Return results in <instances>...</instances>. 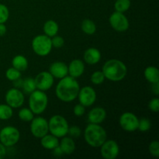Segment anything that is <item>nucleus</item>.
<instances>
[{
    "label": "nucleus",
    "instance_id": "obj_35",
    "mask_svg": "<svg viewBox=\"0 0 159 159\" xmlns=\"http://www.w3.org/2000/svg\"><path fill=\"white\" fill-rule=\"evenodd\" d=\"M68 134H69L72 138H78L82 134V130H81L80 127L78 126H71V127H68Z\"/></svg>",
    "mask_w": 159,
    "mask_h": 159
},
{
    "label": "nucleus",
    "instance_id": "obj_7",
    "mask_svg": "<svg viewBox=\"0 0 159 159\" xmlns=\"http://www.w3.org/2000/svg\"><path fill=\"white\" fill-rule=\"evenodd\" d=\"M20 138V131L12 126L5 127L0 130V142L5 147H12L18 143Z\"/></svg>",
    "mask_w": 159,
    "mask_h": 159
},
{
    "label": "nucleus",
    "instance_id": "obj_12",
    "mask_svg": "<svg viewBox=\"0 0 159 159\" xmlns=\"http://www.w3.org/2000/svg\"><path fill=\"white\" fill-rule=\"evenodd\" d=\"M6 102L12 108H19L24 102V96L19 89H10L6 94Z\"/></svg>",
    "mask_w": 159,
    "mask_h": 159
},
{
    "label": "nucleus",
    "instance_id": "obj_16",
    "mask_svg": "<svg viewBox=\"0 0 159 159\" xmlns=\"http://www.w3.org/2000/svg\"><path fill=\"white\" fill-rule=\"evenodd\" d=\"M68 74L71 77L75 79L80 77L85 71L84 62L79 59H75L70 62L69 65L68 66Z\"/></svg>",
    "mask_w": 159,
    "mask_h": 159
},
{
    "label": "nucleus",
    "instance_id": "obj_28",
    "mask_svg": "<svg viewBox=\"0 0 159 159\" xmlns=\"http://www.w3.org/2000/svg\"><path fill=\"white\" fill-rule=\"evenodd\" d=\"M34 113L31 111L30 109L23 108L19 111L18 116L21 120L24 122H30L34 118Z\"/></svg>",
    "mask_w": 159,
    "mask_h": 159
},
{
    "label": "nucleus",
    "instance_id": "obj_38",
    "mask_svg": "<svg viewBox=\"0 0 159 159\" xmlns=\"http://www.w3.org/2000/svg\"><path fill=\"white\" fill-rule=\"evenodd\" d=\"M12 82H13L14 88H16V89L22 88V85H23V79L19 78V79H16V80L12 81Z\"/></svg>",
    "mask_w": 159,
    "mask_h": 159
},
{
    "label": "nucleus",
    "instance_id": "obj_22",
    "mask_svg": "<svg viewBox=\"0 0 159 159\" xmlns=\"http://www.w3.org/2000/svg\"><path fill=\"white\" fill-rule=\"evenodd\" d=\"M144 78L150 83H157L159 82V71L156 67L149 66L144 70Z\"/></svg>",
    "mask_w": 159,
    "mask_h": 159
},
{
    "label": "nucleus",
    "instance_id": "obj_23",
    "mask_svg": "<svg viewBox=\"0 0 159 159\" xmlns=\"http://www.w3.org/2000/svg\"><path fill=\"white\" fill-rule=\"evenodd\" d=\"M12 67L16 68L20 71H24L28 68V61L24 56L16 55L12 61Z\"/></svg>",
    "mask_w": 159,
    "mask_h": 159
},
{
    "label": "nucleus",
    "instance_id": "obj_36",
    "mask_svg": "<svg viewBox=\"0 0 159 159\" xmlns=\"http://www.w3.org/2000/svg\"><path fill=\"white\" fill-rule=\"evenodd\" d=\"M148 107L152 112L158 113L159 111V99L158 98H154L149 102Z\"/></svg>",
    "mask_w": 159,
    "mask_h": 159
},
{
    "label": "nucleus",
    "instance_id": "obj_5",
    "mask_svg": "<svg viewBox=\"0 0 159 159\" xmlns=\"http://www.w3.org/2000/svg\"><path fill=\"white\" fill-rule=\"evenodd\" d=\"M48 127L51 134L59 138L66 136L69 125L64 116L54 115L48 121Z\"/></svg>",
    "mask_w": 159,
    "mask_h": 159
},
{
    "label": "nucleus",
    "instance_id": "obj_29",
    "mask_svg": "<svg viewBox=\"0 0 159 159\" xmlns=\"http://www.w3.org/2000/svg\"><path fill=\"white\" fill-rule=\"evenodd\" d=\"M105 76H104L103 73L101 71H96L92 74L90 80L95 85H101L102 82L105 80Z\"/></svg>",
    "mask_w": 159,
    "mask_h": 159
},
{
    "label": "nucleus",
    "instance_id": "obj_34",
    "mask_svg": "<svg viewBox=\"0 0 159 159\" xmlns=\"http://www.w3.org/2000/svg\"><path fill=\"white\" fill-rule=\"evenodd\" d=\"M51 43H52L53 48H61L65 44V40L61 36L55 35L54 37H51Z\"/></svg>",
    "mask_w": 159,
    "mask_h": 159
},
{
    "label": "nucleus",
    "instance_id": "obj_2",
    "mask_svg": "<svg viewBox=\"0 0 159 159\" xmlns=\"http://www.w3.org/2000/svg\"><path fill=\"white\" fill-rule=\"evenodd\" d=\"M102 73L106 79L112 82H120L127 75V68L124 62L118 59H110L104 64Z\"/></svg>",
    "mask_w": 159,
    "mask_h": 159
},
{
    "label": "nucleus",
    "instance_id": "obj_19",
    "mask_svg": "<svg viewBox=\"0 0 159 159\" xmlns=\"http://www.w3.org/2000/svg\"><path fill=\"white\" fill-rule=\"evenodd\" d=\"M40 139H41L40 144H41L42 147L43 148L47 149V150H53L57 146L59 145L58 138L54 136L53 134H47L46 135H44Z\"/></svg>",
    "mask_w": 159,
    "mask_h": 159
},
{
    "label": "nucleus",
    "instance_id": "obj_1",
    "mask_svg": "<svg viewBox=\"0 0 159 159\" xmlns=\"http://www.w3.org/2000/svg\"><path fill=\"white\" fill-rule=\"evenodd\" d=\"M80 86L76 79L71 76H65L61 79L55 89L57 99L62 102H69L78 97Z\"/></svg>",
    "mask_w": 159,
    "mask_h": 159
},
{
    "label": "nucleus",
    "instance_id": "obj_37",
    "mask_svg": "<svg viewBox=\"0 0 159 159\" xmlns=\"http://www.w3.org/2000/svg\"><path fill=\"white\" fill-rule=\"evenodd\" d=\"M73 112H74V114L76 116H83L84 113L85 112V107L83 105H82L81 103L77 104V105L75 106L74 109H73Z\"/></svg>",
    "mask_w": 159,
    "mask_h": 159
},
{
    "label": "nucleus",
    "instance_id": "obj_14",
    "mask_svg": "<svg viewBox=\"0 0 159 159\" xmlns=\"http://www.w3.org/2000/svg\"><path fill=\"white\" fill-rule=\"evenodd\" d=\"M34 81L37 89L41 91L50 89L53 86L54 82L53 75L48 71H42L39 73L34 79Z\"/></svg>",
    "mask_w": 159,
    "mask_h": 159
},
{
    "label": "nucleus",
    "instance_id": "obj_42",
    "mask_svg": "<svg viewBox=\"0 0 159 159\" xmlns=\"http://www.w3.org/2000/svg\"><path fill=\"white\" fill-rule=\"evenodd\" d=\"M152 92L155 93V95L158 96L159 94V82L152 84Z\"/></svg>",
    "mask_w": 159,
    "mask_h": 159
},
{
    "label": "nucleus",
    "instance_id": "obj_11",
    "mask_svg": "<svg viewBox=\"0 0 159 159\" xmlns=\"http://www.w3.org/2000/svg\"><path fill=\"white\" fill-rule=\"evenodd\" d=\"M101 155L105 159H115L120 153V148L117 143L113 140H106L100 146Z\"/></svg>",
    "mask_w": 159,
    "mask_h": 159
},
{
    "label": "nucleus",
    "instance_id": "obj_33",
    "mask_svg": "<svg viewBox=\"0 0 159 159\" xmlns=\"http://www.w3.org/2000/svg\"><path fill=\"white\" fill-rule=\"evenodd\" d=\"M149 152H150L151 155L152 156L155 157V158H158L159 157V143L158 141H154L152 142H151V144H149Z\"/></svg>",
    "mask_w": 159,
    "mask_h": 159
},
{
    "label": "nucleus",
    "instance_id": "obj_17",
    "mask_svg": "<svg viewBox=\"0 0 159 159\" xmlns=\"http://www.w3.org/2000/svg\"><path fill=\"white\" fill-rule=\"evenodd\" d=\"M107 117V112L102 107H96L90 110L88 115V120L91 124H100Z\"/></svg>",
    "mask_w": 159,
    "mask_h": 159
},
{
    "label": "nucleus",
    "instance_id": "obj_31",
    "mask_svg": "<svg viewBox=\"0 0 159 159\" xmlns=\"http://www.w3.org/2000/svg\"><path fill=\"white\" fill-rule=\"evenodd\" d=\"M151 127H152V124H151V121L148 119H147V118H141V120H139L138 130H139L140 131H148V130H150Z\"/></svg>",
    "mask_w": 159,
    "mask_h": 159
},
{
    "label": "nucleus",
    "instance_id": "obj_15",
    "mask_svg": "<svg viewBox=\"0 0 159 159\" xmlns=\"http://www.w3.org/2000/svg\"><path fill=\"white\" fill-rule=\"evenodd\" d=\"M49 72L56 79H62L68 75V65L61 61L54 62L51 64L49 68Z\"/></svg>",
    "mask_w": 159,
    "mask_h": 159
},
{
    "label": "nucleus",
    "instance_id": "obj_6",
    "mask_svg": "<svg viewBox=\"0 0 159 159\" xmlns=\"http://www.w3.org/2000/svg\"><path fill=\"white\" fill-rule=\"evenodd\" d=\"M51 38L45 34L37 35L32 40V49L37 55L45 57L52 50Z\"/></svg>",
    "mask_w": 159,
    "mask_h": 159
},
{
    "label": "nucleus",
    "instance_id": "obj_32",
    "mask_svg": "<svg viewBox=\"0 0 159 159\" xmlns=\"http://www.w3.org/2000/svg\"><path fill=\"white\" fill-rule=\"evenodd\" d=\"M9 17V11L7 6L0 4V23H5Z\"/></svg>",
    "mask_w": 159,
    "mask_h": 159
},
{
    "label": "nucleus",
    "instance_id": "obj_40",
    "mask_svg": "<svg viewBox=\"0 0 159 159\" xmlns=\"http://www.w3.org/2000/svg\"><path fill=\"white\" fill-rule=\"evenodd\" d=\"M54 150V155H55V156H61L62 155H64L63 152H62L61 148H60V146H57V147L53 149Z\"/></svg>",
    "mask_w": 159,
    "mask_h": 159
},
{
    "label": "nucleus",
    "instance_id": "obj_13",
    "mask_svg": "<svg viewBox=\"0 0 159 159\" xmlns=\"http://www.w3.org/2000/svg\"><path fill=\"white\" fill-rule=\"evenodd\" d=\"M79 102L85 107L93 105L96 100V93L91 86H85L80 89L78 94Z\"/></svg>",
    "mask_w": 159,
    "mask_h": 159
},
{
    "label": "nucleus",
    "instance_id": "obj_20",
    "mask_svg": "<svg viewBox=\"0 0 159 159\" xmlns=\"http://www.w3.org/2000/svg\"><path fill=\"white\" fill-rule=\"evenodd\" d=\"M59 146L65 155H71L75 150V143L72 138L68 137H63Z\"/></svg>",
    "mask_w": 159,
    "mask_h": 159
},
{
    "label": "nucleus",
    "instance_id": "obj_8",
    "mask_svg": "<svg viewBox=\"0 0 159 159\" xmlns=\"http://www.w3.org/2000/svg\"><path fill=\"white\" fill-rule=\"evenodd\" d=\"M30 131L33 136L37 138H43L49 132L48 122L43 117H35L31 120Z\"/></svg>",
    "mask_w": 159,
    "mask_h": 159
},
{
    "label": "nucleus",
    "instance_id": "obj_10",
    "mask_svg": "<svg viewBox=\"0 0 159 159\" xmlns=\"http://www.w3.org/2000/svg\"><path fill=\"white\" fill-rule=\"evenodd\" d=\"M119 123L123 130L128 132H133L138 130L139 119L133 113L126 112L120 116Z\"/></svg>",
    "mask_w": 159,
    "mask_h": 159
},
{
    "label": "nucleus",
    "instance_id": "obj_24",
    "mask_svg": "<svg viewBox=\"0 0 159 159\" xmlns=\"http://www.w3.org/2000/svg\"><path fill=\"white\" fill-rule=\"evenodd\" d=\"M82 30L87 35H93L96 31V26L94 22L91 20H84L82 22Z\"/></svg>",
    "mask_w": 159,
    "mask_h": 159
},
{
    "label": "nucleus",
    "instance_id": "obj_25",
    "mask_svg": "<svg viewBox=\"0 0 159 159\" xmlns=\"http://www.w3.org/2000/svg\"><path fill=\"white\" fill-rule=\"evenodd\" d=\"M13 115V110L8 104H0V120H7Z\"/></svg>",
    "mask_w": 159,
    "mask_h": 159
},
{
    "label": "nucleus",
    "instance_id": "obj_39",
    "mask_svg": "<svg viewBox=\"0 0 159 159\" xmlns=\"http://www.w3.org/2000/svg\"><path fill=\"white\" fill-rule=\"evenodd\" d=\"M6 155V147L0 142V159H2Z\"/></svg>",
    "mask_w": 159,
    "mask_h": 159
},
{
    "label": "nucleus",
    "instance_id": "obj_21",
    "mask_svg": "<svg viewBox=\"0 0 159 159\" xmlns=\"http://www.w3.org/2000/svg\"><path fill=\"white\" fill-rule=\"evenodd\" d=\"M59 30V26L57 22L53 20H48L43 25V32L45 35L49 37H53L57 35Z\"/></svg>",
    "mask_w": 159,
    "mask_h": 159
},
{
    "label": "nucleus",
    "instance_id": "obj_27",
    "mask_svg": "<svg viewBox=\"0 0 159 159\" xmlns=\"http://www.w3.org/2000/svg\"><path fill=\"white\" fill-rule=\"evenodd\" d=\"M130 0H116L114 4L115 10L124 13L130 9Z\"/></svg>",
    "mask_w": 159,
    "mask_h": 159
},
{
    "label": "nucleus",
    "instance_id": "obj_18",
    "mask_svg": "<svg viewBox=\"0 0 159 159\" xmlns=\"http://www.w3.org/2000/svg\"><path fill=\"white\" fill-rule=\"evenodd\" d=\"M84 61L89 65H96L101 59V53L97 48H90L85 51L83 55Z\"/></svg>",
    "mask_w": 159,
    "mask_h": 159
},
{
    "label": "nucleus",
    "instance_id": "obj_30",
    "mask_svg": "<svg viewBox=\"0 0 159 159\" xmlns=\"http://www.w3.org/2000/svg\"><path fill=\"white\" fill-rule=\"evenodd\" d=\"M6 77L7 78L8 80L12 82V81L21 77V71L12 67V68H9V69H7V71H6Z\"/></svg>",
    "mask_w": 159,
    "mask_h": 159
},
{
    "label": "nucleus",
    "instance_id": "obj_4",
    "mask_svg": "<svg viewBox=\"0 0 159 159\" xmlns=\"http://www.w3.org/2000/svg\"><path fill=\"white\" fill-rule=\"evenodd\" d=\"M48 98L44 91L34 90L30 94L29 107L34 114H41L47 109Z\"/></svg>",
    "mask_w": 159,
    "mask_h": 159
},
{
    "label": "nucleus",
    "instance_id": "obj_3",
    "mask_svg": "<svg viewBox=\"0 0 159 159\" xmlns=\"http://www.w3.org/2000/svg\"><path fill=\"white\" fill-rule=\"evenodd\" d=\"M84 138L89 145L93 148H99L107 140V131L99 124L90 123L85 128Z\"/></svg>",
    "mask_w": 159,
    "mask_h": 159
},
{
    "label": "nucleus",
    "instance_id": "obj_41",
    "mask_svg": "<svg viewBox=\"0 0 159 159\" xmlns=\"http://www.w3.org/2000/svg\"><path fill=\"white\" fill-rule=\"evenodd\" d=\"M6 26L5 23H0V37H3L6 34Z\"/></svg>",
    "mask_w": 159,
    "mask_h": 159
},
{
    "label": "nucleus",
    "instance_id": "obj_26",
    "mask_svg": "<svg viewBox=\"0 0 159 159\" xmlns=\"http://www.w3.org/2000/svg\"><path fill=\"white\" fill-rule=\"evenodd\" d=\"M22 88L23 89V91L26 93H27V94H30L31 93H33L34 90L37 89L34 79L29 77L24 79L23 82V85H22Z\"/></svg>",
    "mask_w": 159,
    "mask_h": 159
},
{
    "label": "nucleus",
    "instance_id": "obj_9",
    "mask_svg": "<svg viewBox=\"0 0 159 159\" xmlns=\"http://www.w3.org/2000/svg\"><path fill=\"white\" fill-rule=\"evenodd\" d=\"M109 21L113 29L118 32H124L127 30L130 26L128 19L125 16V15L123 12H116V11L111 14Z\"/></svg>",
    "mask_w": 159,
    "mask_h": 159
}]
</instances>
